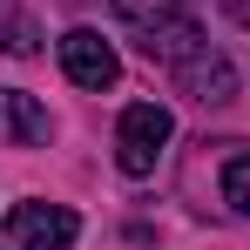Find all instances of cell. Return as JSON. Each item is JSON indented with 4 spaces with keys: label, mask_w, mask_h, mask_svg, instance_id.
<instances>
[{
    "label": "cell",
    "mask_w": 250,
    "mask_h": 250,
    "mask_svg": "<svg viewBox=\"0 0 250 250\" xmlns=\"http://www.w3.org/2000/svg\"><path fill=\"white\" fill-rule=\"evenodd\" d=\"M169 135H176V115L163 102H128L122 122H115V163H122V176H149Z\"/></svg>",
    "instance_id": "6da1fadb"
},
{
    "label": "cell",
    "mask_w": 250,
    "mask_h": 250,
    "mask_svg": "<svg viewBox=\"0 0 250 250\" xmlns=\"http://www.w3.org/2000/svg\"><path fill=\"white\" fill-rule=\"evenodd\" d=\"M7 237H14V250H75L82 216H75L68 203H14Z\"/></svg>",
    "instance_id": "7a4b0ae2"
},
{
    "label": "cell",
    "mask_w": 250,
    "mask_h": 250,
    "mask_svg": "<svg viewBox=\"0 0 250 250\" xmlns=\"http://www.w3.org/2000/svg\"><path fill=\"white\" fill-rule=\"evenodd\" d=\"M61 68H68V82H75V88H115L122 54L102 41L95 27H68V34H61Z\"/></svg>",
    "instance_id": "3957f363"
},
{
    "label": "cell",
    "mask_w": 250,
    "mask_h": 250,
    "mask_svg": "<svg viewBox=\"0 0 250 250\" xmlns=\"http://www.w3.org/2000/svg\"><path fill=\"white\" fill-rule=\"evenodd\" d=\"M169 75H176V88H183V95H196V102H230V95H237V68H230L209 41L196 47L189 61H176Z\"/></svg>",
    "instance_id": "277c9868"
},
{
    "label": "cell",
    "mask_w": 250,
    "mask_h": 250,
    "mask_svg": "<svg viewBox=\"0 0 250 250\" xmlns=\"http://www.w3.org/2000/svg\"><path fill=\"white\" fill-rule=\"evenodd\" d=\"M47 108L34 102V95H21V88H0V142H14V149H34V142H47Z\"/></svg>",
    "instance_id": "5b68a950"
},
{
    "label": "cell",
    "mask_w": 250,
    "mask_h": 250,
    "mask_svg": "<svg viewBox=\"0 0 250 250\" xmlns=\"http://www.w3.org/2000/svg\"><path fill=\"white\" fill-rule=\"evenodd\" d=\"M196 47H203V34H196L183 14H176V21H156V27H142V54H149V61H163V68L189 61Z\"/></svg>",
    "instance_id": "8992f818"
},
{
    "label": "cell",
    "mask_w": 250,
    "mask_h": 250,
    "mask_svg": "<svg viewBox=\"0 0 250 250\" xmlns=\"http://www.w3.org/2000/svg\"><path fill=\"white\" fill-rule=\"evenodd\" d=\"M102 7H108L115 21H128L135 34H142V27H156V21H176V14H189L196 0H102Z\"/></svg>",
    "instance_id": "52a82bcc"
},
{
    "label": "cell",
    "mask_w": 250,
    "mask_h": 250,
    "mask_svg": "<svg viewBox=\"0 0 250 250\" xmlns=\"http://www.w3.org/2000/svg\"><path fill=\"white\" fill-rule=\"evenodd\" d=\"M223 203L237 209V216H250V156H230L223 163Z\"/></svg>",
    "instance_id": "ba28073f"
},
{
    "label": "cell",
    "mask_w": 250,
    "mask_h": 250,
    "mask_svg": "<svg viewBox=\"0 0 250 250\" xmlns=\"http://www.w3.org/2000/svg\"><path fill=\"white\" fill-rule=\"evenodd\" d=\"M0 34H7V54H34V47H41V34H34V21H21V14H14V21H7V27H0Z\"/></svg>",
    "instance_id": "9c48e42d"
},
{
    "label": "cell",
    "mask_w": 250,
    "mask_h": 250,
    "mask_svg": "<svg viewBox=\"0 0 250 250\" xmlns=\"http://www.w3.org/2000/svg\"><path fill=\"white\" fill-rule=\"evenodd\" d=\"M216 7H223V14H230L237 27H250V0H216Z\"/></svg>",
    "instance_id": "30bf717a"
},
{
    "label": "cell",
    "mask_w": 250,
    "mask_h": 250,
    "mask_svg": "<svg viewBox=\"0 0 250 250\" xmlns=\"http://www.w3.org/2000/svg\"><path fill=\"white\" fill-rule=\"evenodd\" d=\"M7 21H14V0H0V27H7Z\"/></svg>",
    "instance_id": "8fae6325"
}]
</instances>
